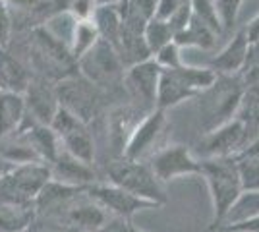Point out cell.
I'll return each mask as SVG.
<instances>
[{"instance_id":"1","label":"cell","mask_w":259,"mask_h":232,"mask_svg":"<svg viewBox=\"0 0 259 232\" xmlns=\"http://www.w3.org/2000/svg\"><path fill=\"white\" fill-rule=\"evenodd\" d=\"M207 182L211 205H213V219L209 230H217L232 203L242 194L240 178H238L236 161L234 157H217V159H201V174Z\"/></svg>"},{"instance_id":"2","label":"cell","mask_w":259,"mask_h":232,"mask_svg":"<svg viewBox=\"0 0 259 232\" xmlns=\"http://www.w3.org/2000/svg\"><path fill=\"white\" fill-rule=\"evenodd\" d=\"M108 184L126 190L141 199H147L155 205L162 207L166 203V194L162 184L153 174L151 166L145 161H130V159H114L107 166Z\"/></svg>"},{"instance_id":"3","label":"cell","mask_w":259,"mask_h":232,"mask_svg":"<svg viewBox=\"0 0 259 232\" xmlns=\"http://www.w3.org/2000/svg\"><path fill=\"white\" fill-rule=\"evenodd\" d=\"M51 178V165L43 161L12 165L0 172V201L33 205L35 198Z\"/></svg>"},{"instance_id":"4","label":"cell","mask_w":259,"mask_h":232,"mask_svg":"<svg viewBox=\"0 0 259 232\" xmlns=\"http://www.w3.org/2000/svg\"><path fill=\"white\" fill-rule=\"evenodd\" d=\"M168 130V116L166 111L153 109L149 111L134 128L130 135L128 144L124 147V159L130 161H145L151 159L159 149H162L161 144L164 140V133Z\"/></svg>"},{"instance_id":"5","label":"cell","mask_w":259,"mask_h":232,"mask_svg":"<svg viewBox=\"0 0 259 232\" xmlns=\"http://www.w3.org/2000/svg\"><path fill=\"white\" fill-rule=\"evenodd\" d=\"M77 68L81 70V76L97 89L110 87L124 77V66L120 62L118 53L103 39H99L95 47L77 60Z\"/></svg>"},{"instance_id":"6","label":"cell","mask_w":259,"mask_h":232,"mask_svg":"<svg viewBox=\"0 0 259 232\" xmlns=\"http://www.w3.org/2000/svg\"><path fill=\"white\" fill-rule=\"evenodd\" d=\"M56 89V97L58 105L77 116L81 122H89L97 116L99 109V89L89 83L83 76H68L58 81Z\"/></svg>"},{"instance_id":"7","label":"cell","mask_w":259,"mask_h":232,"mask_svg":"<svg viewBox=\"0 0 259 232\" xmlns=\"http://www.w3.org/2000/svg\"><path fill=\"white\" fill-rule=\"evenodd\" d=\"M51 128L56 132L64 151L74 155L76 159L83 161L87 165L95 163V142H93V135L89 132L85 122H81L72 112L60 107Z\"/></svg>"},{"instance_id":"8","label":"cell","mask_w":259,"mask_h":232,"mask_svg":"<svg viewBox=\"0 0 259 232\" xmlns=\"http://www.w3.org/2000/svg\"><path fill=\"white\" fill-rule=\"evenodd\" d=\"M153 174L164 184L182 176H199L201 174V159H197L186 145L174 144L164 145L149 159Z\"/></svg>"},{"instance_id":"9","label":"cell","mask_w":259,"mask_h":232,"mask_svg":"<svg viewBox=\"0 0 259 232\" xmlns=\"http://www.w3.org/2000/svg\"><path fill=\"white\" fill-rule=\"evenodd\" d=\"M87 196L99 203L103 209L107 211L110 217H120V219H128L132 221L136 213L147 209H159V205H155L147 199H141L134 194H130L126 190L118 188L114 184H101L95 182L91 186H87Z\"/></svg>"},{"instance_id":"10","label":"cell","mask_w":259,"mask_h":232,"mask_svg":"<svg viewBox=\"0 0 259 232\" xmlns=\"http://www.w3.org/2000/svg\"><path fill=\"white\" fill-rule=\"evenodd\" d=\"M162 70L159 64L149 58L143 60L136 66H130L124 70L122 85L130 93L134 101H141L143 109L153 111L157 103V89H159V79H161Z\"/></svg>"},{"instance_id":"11","label":"cell","mask_w":259,"mask_h":232,"mask_svg":"<svg viewBox=\"0 0 259 232\" xmlns=\"http://www.w3.org/2000/svg\"><path fill=\"white\" fill-rule=\"evenodd\" d=\"M23 101H25V118L43 126H51L60 109L56 89L51 87L47 79L39 76L31 77L29 85L23 93Z\"/></svg>"},{"instance_id":"12","label":"cell","mask_w":259,"mask_h":232,"mask_svg":"<svg viewBox=\"0 0 259 232\" xmlns=\"http://www.w3.org/2000/svg\"><path fill=\"white\" fill-rule=\"evenodd\" d=\"M244 124L242 120L225 122L205 133L201 140V159H217V157H234L240 151V145L244 142Z\"/></svg>"},{"instance_id":"13","label":"cell","mask_w":259,"mask_h":232,"mask_svg":"<svg viewBox=\"0 0 259 232\" xmlns=\"http://www.w3.org/2000/svg\"><path fill=\"white\" fill-rule=\"evenodd\" d=\"M108 219L110 215L89 198L85 192L68 207L60 222L72 232H97Z\"/></svg>"},{"instance_id":"14","label":"cell","mask_w":259,"mask_h":232,"mask_svg":"<svg viewBox=\"0 0 259 232\" xmlns=\"http://www.w3.org/2000/svg\"><path fill=\"white\" fill-rule=\"evenodd\" d=\"M232 81L228 79L227 87H221V81L217 77L215 85L211 89H207L205 93V112L209 118H213V126L211 130L225 124V122L232 120V114L236 112L238 105H240V99H242V89L232 87L230 85Z\"/></svg>"},{"instance_id":"15","label":"cell","mask_w":259,"mask_h":232,"mask_svg":"<svg viewBox=\"0 0 259 232\" xmlns=\"http://www.w3.org/2000/svg\"><path fill=\"white\" fill-rule=\"evenodd\" d=\"M51 174H53L54 180H58L62 184L79 186V188H87V186L97 182L93 165H87L83 161H79L64 149H60L58 157L51 165Z\"/></svg>"},{"instance_id":"16","label":"cell","mask_w":259,"mask_h":232,"mask_svg":"<svg viewBox=\"0 0 259 232\" xmlns=\"http://www.w3.org/2000/svg\"><path fill=\"white\" fill-rule=\"evenodd\" d=\"M249 49H251V44H249L248 37L244 33V29H242V31H238V33L228 41L227 47L211 60L209 68L215 72L217 76H232L234 72L242 70L244 64L248 62Z\"/></svg>"},{"instance_id":"17","label":"cell","mask_w":259,"mask_h":232,"mask_svg":"<svg viewBox=\"0 0 259 232\" xmlns=\"http://www.w3.org/2000/svg\"><path fill=\"white\" fill-rule=\"evenodd\" d=\"M29 70L12 55L8 49L0 47V91L23 95L31 81Z\"/></svg>"},{"instance_id":"18","label":"cell","mask_w":259,"mask_h":232,"mask_svg":"<svg viewBox=\"0 0 259 232\" xmlns=\"http://www.w3.org/2000/svg\"><path fill=\"white\" fill-rule=\"evenodd\" d=\"M25 120V101L20 93L0 91V140L20 130Z\"/></svg>"},{"instance_id":"19","label":"cell","mask_w":259,"mask_h":232,"mask_svg":"<svg viewBox=\"0 0 259 232\" xmlns=\"http://www.w3.org/2000/svg\"><path fill=\"white\" fill-rule=\"evenodd\" d=\"M195 97L190 89H186L176 79L170 70H162L161 79H159V89H157V103H155V109H161V111H168L178 107L184 101Z\"/></svg>"},{"instance_id":"20","label":"cell","mask_w":259,"mask_h":232,"mask_svg":"<svg viewBox=\"0 0 259 232\" xmlns=\"http://www.w3.org/2000/svg\"><path fill=\"white\" fill-rule=\"evenodd\" d=\"M37 213L33 205H16L0 201V232H23L33 221Z\"/></svg>"},{"instance_id":"21","label":"cell","mask_w":259,"mask_h":232,"mask_svg":"<svg viewBox=\"0 0 259 232\" xmlns=\"http://www.w3.org/2000/svg\"><path fill=\"white\" fill-rule=\"evenodd\" d=\"M91 22L95 23L99 37L103 41L110 43L112 47L116 44L120 31H122V18H120V12L116 6H97Z\"/></svg>"},{"instance_id":"22","label":"cell","mask_w":259,"mask_h":232,"mask_svg":"<svg viewBox=\"0 0 259 232\" xmlns=\"http://www.w3.org/2000/svg\"><path fill=\"white\" fill-rule=\"evenodd\" d=\"M217 41V33H213L205 23L197 22L192 16V22L188 23V27H184L182 31L174 35V43L180 49L184 47H197V49H211Z\"/></svg>"},{"instance_id":"23","label":"cell","mask_w":259,"mask_h":232,"mask_svg":"<svg viewBox=\"0 0 259 232\" xmlns=\"http://www.w3.org/2000/svg\"><path fill=\"white\" fill-rule=\"evenodd\" d=\"M99 39V31L95 27V23L91 20L87 22H74L72 27V35H70V53L74 56V60H79L81 56L89 53Z\"/></svg>"},{"instance_id":"24","label":"cell","mask_w":259,"mask_h":232,"mask_svg":"<svg viewBox=\"0 0 259 232\" xmlns=\"http://www.w3.org/2000/svg\"><path fill=\"white\" fill-rule=\"evenodd\" d=\"M259 215V192H242L238 199L232 203V207L228 209L227 217L223 224H230V222L238 221H246L251 217H257ZM221 224V226H223ZM219 226V228H221Z\"/></svg>"},{"instance_id":"25","label":"cell","mask_w":259,"mask_h":232,"mask_svg":"<svg viewBox=\"0 0 259 232\" xmlns=\"http://www.w3.org/2000/svg\"><path fill=\"white\" fill-rule=\"evenodd\" d=\"M234 161L242 192H259V159L238 153L234 155Z\"/></svg>"},{"instance_id":"26","label":"cell","mask_w":259,"mask_h":232,"mask_svg":"<svg viewBox=\"0 0 259 232\" xmlns=\"http://www.w3.org/2000/svg\"><path fill=\"white\" fill-rule=\"evenodd\" d=\"M143 39L147 43V49L151 51V55L159 53L162 47H166L168 43L174 41V33L170 29V25L166 22H159V20H149L145 25V31H143Z\"/></svg>"},{"instance_id":"27","label":"cell","mask_w":259,"mask_h":232,"mask_svg":"<svg viewBox=\"0 0 259 232\" xmlns=\"http://www.w3.org/2000/svg\"><path fill=\"white\" fill-rule=\"evenodd\" d=\"M190 6H192V16L197 22L205 23L213 33H223V25H221L219 14H217L215 0H190Z\"/></svg>"},{"instance_id":"28","label":"cell","mask_w":259,"mask_h":232,"mask_svg":"<svg viewBox=\"0 0 259 232\" xmlns=\"http://www.w3.org/2000/svg\"><path fill=\"white\" fill-rule=\"evenodd\" d=\"M242 2L244 0H215V8L219 14V20H221V25H223V33L232 31V27L236 25Z\"/></svg>"},{"instance_id":"29","label":"cell","mask_w":259,"mask_h":232,"mask_svg":"<svg viewBox=\"0 0 259 232\" xmlns=\"http://www.w3.org/2000/svg\"><path fill=\"white\" fill-rule=\"evenodd\" d=\"M153 60L159 64L161 70H176V68L184 66L182 49L172 41V43H168L166 47H162L159 53H155Z\"/></svg>"},{"instance_id":"30","label":"cell","mask_w":259,"mask_h":232,"mask_svg":"<svg viewBox=\"0 0 259 232\" xmlns=\"http://www.w3.org/2000/svg\"><path fill=\"white\" fill-rule=\"evenodd\" d=\"M14 31V23H12L10 10L6 6L4 0H0V47L8 49L10 47V37Z\"/></svg>"},{"instance_id":"31","label":"cell","mask_w":259,"mask_h":232,"mask_svg":"<svg viewBox=\"0 0 259 232\" xmlns=\"http://www.w3.org/2000/svg\"><path fill=\"white\" fill-rule=\"evenodd\" d=\"M182 4H184L182 0H159L153 18H155V20H159V22L168 23L170 22V18L178 12V8H180Z\"/></svg>"},{"instance_id":"32","label":"cell","mask_w":259,"mask_h":232,"mask_svg":"<svg viewBox=\"0 0 259 232\" xmlns=\"http://www.w3.org/2000/svg\"><path fill=\"white\" fill-rule=\"evenodd\" d=\"M190 22H192V6H190V2H184L182 6L178 8V12L170 18L168 25H170L172 33L176 35L178 31H182L184 27H188Z\"/></svg>"},{"instance_id":"33","label":"cell","mask_w":259,"mask_h":232,"mask_svg":"<svg viewBox=\"0 0 259 232\" xmlns=\"http://www.w3.org/2000/svg\"><path fill=\"white\" fill-rule=\"evenodd\" d=\"M23 232H72L68 226H64L62 222L51 221V219H41L35 217V221L25 228Z\"/></svg>"},{"instance_id":"34","label":"cell","mask_w":259,"mask_h":232,"mask_svg":"<svg viewBox=\"0 0 259 232\" xmlns=\"http://www.w3.org/2000/svg\"><path fill=\"white\" fill-rule=\"evenodd\" d=\"M217 232H259V215L246 219V221L223 224L221 228H217Z\"/></svg>"},{"instance_id":"35","label":"cell","mask_w":259,"mask_h":232,"mask_svg":"<svg viewBox=\"0 0 259 232\" xmlns=\"http://www.w3.org/2000/svg\"><path fill=\"white\" fill-rule=\"evenodd\" d=\"M126 2H128V6L132 10L138 12L141 18H145L149 22L155 16V8H157L159 0H126Z\"/></svg>"},{"instance_id":"36","label":"cell","mask_w":259,"mask_h":232,"mask_svg":"<svg viewBox=\"0 0 259 232\" xmlns=\"http://www.w3.org/2000/svg\"><path fill=\"white\" fill-rule=\"evenodd\" d=\"M134 222L128 219H120V217H110L97 232H132Z\"/></svg>"},{"instance_id":"37","label":"cell","mask_w":259,"mask_h":232,"mask_svg":"<svg viewBox=\"0 0 259 232\" xmlns=\"http://www.w3.org/2000/svg\"><path fill=\"white\" fill-rule=\"evenodd\" d=\"M244 33H246V37H248L249 44L259 43V16H257V18H253V20L246 25Z\"/></svg>"},{"instance_id":"38","label":"cell","mask_w":259,"mask_h":232,"mask_svg":"<svg viewBox=\"0 0 259 232\" xmlns=\"http://www.w3.org/2000/svg\"><path fill=\"white\" fill-rule=\"evenodd\" d=\"M238 153H240V155H246V157H253V159H259V137H257V140H253V142H251V144H249L248 147L240 149Z\"/></svg>"},{"instance_id":"39","label":"cell","mask_w":259,"mask_h":232,"mask_svg":"<svg viewBox=\"0 0 259 232\" xmlns=\"http://www.w3.org/2000/svg\"><path fill=\"white\" fill-rule=\"evenodd\" d=\"M122 0H95L97 6H118Z\"/></svg>"},{"instance_id":"40","label":"cell","mask_w":259,"mask_h":232,"mask_svg":"<svg viewBox=\"0 0 259 232\" xmlns=\"http://www.w3.org/2000/svg\"><path fill=\"white\" fill-rule=\"evenodd\" d=\"M132 232H145V230H141L140 226H136V224H134V228H132Z\"/></svg>"},{"instance_id":"41","label":"cell","mask_w":259,"mask_h":232,"mask_svg":"<svg viewBox=\"0 0 259 232\" xmlns=\"http://www.w3.org/2000/svg\"><path fill=\"white\" fill-rule=\"evenodd\" d=\"M182 2H190V0H182Z\"/></svg>"}]
</instances>
